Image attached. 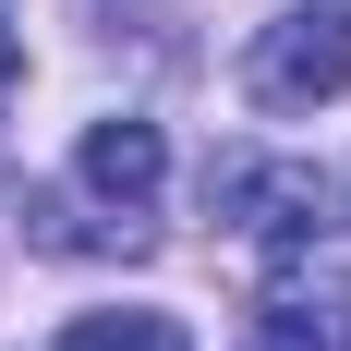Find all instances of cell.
I'll return each mask as SVG.
<instances>
[{"mask_svg": "<svg viewBox=\"0 0 351 351\" xmlns=\"http://www.w3.org/2000/svg\"><path fill=\"white\" fill-rule=\"evenodd\" d=\"M254 109H327L351 85V0H303V12H279V25L254 36L243 61Z\"/></svg>", "mask_w": 351, "mask_h": 351, "instance_id": "1", "label": "cell"}, {"mask_svg": "<svg viewBox=\"0 0 351 351\" xmlns=\"http://www.w3.org/2000/svg\"><path fill=\"white\" fill-rule=\"evenodd\" d=\"M73 170H85V194H97V206L145 218V206H158V182H170V145H158V121H97Z\"/></svg>", "mask_w": 351, "mask_h": 351, "instance_id": "2", "label": "cell"}, {"mask_svg": "<svg viewBox=\"0 0 351 351\" xmlns=\"http://www.w3.org/2000/svg\"><path fill=\"white\" fill-rule=\"evenodd\" d=\"M267 327H279L291 351H303V339L339 351V339H351V279L315 267V254H279V279H267Z\"/></svg>", "mask_w": 351, "mask_h": 351, "instance_id": "3", "label": "cell"}, {"mask_svg": "<svg viewBox=\"0 0 351 351\" xmlns=\"http://www.w3.org/2000/svg\"><path fill=\"white\" fill-rule=\"evenodd\" d=\"M61 351H194V339H182V315H158V303H121V315H73Z\"/></svg>", "mask_w": 351, "mask_h": 351, "instance_id": "4", "label": "cell"}, {"mask_svg": "<svg viewBox=\"0 0 351 351\" xmlns=\"http://www.w3.org/2000/svg\"><path fill=\"white\" fill-rule=\"evenodd\" d=\"M0 85H12V25H0Z\"/></svg>", "mask_w": 351, "mask_h": 351, "instance_id": "5", "label": "cell"}]
</instances>
